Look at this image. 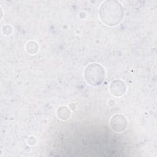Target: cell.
Listing matches in <instances>:
<instances>
[{
    "label": "cell",
    "instance_id": "cell-1",
    "mask_svg": "<svg viewBox=\"0 0 157 157\" xmlns=\"http://www.w3.org/2000/svg\"><path fill=\"white\" fill-rule=\"evenodd\" d=\"M122 9L118 4H102L100 16L102 20L109 25H115L122 18Z\"/></svg>",
    "mask_w": 157,
    "mask_h": 157
},
{
    "label": "cell",
    "instance_id": "cell-2",
    "mask_svg": "<svg viewBox=\"0 0 157 157\" xmlns=\"http://www.w3.org/2000/svg\"><path fill=\"white\" fill-rule=\"evenodd\" d=\"M99 67V66L96 64L90 65L86 69V79L92 85L99 84L104 78L103 71Z\"/></svg>",
    "mask_w": 157,
    "mask_h": 157
}]
</instances>
